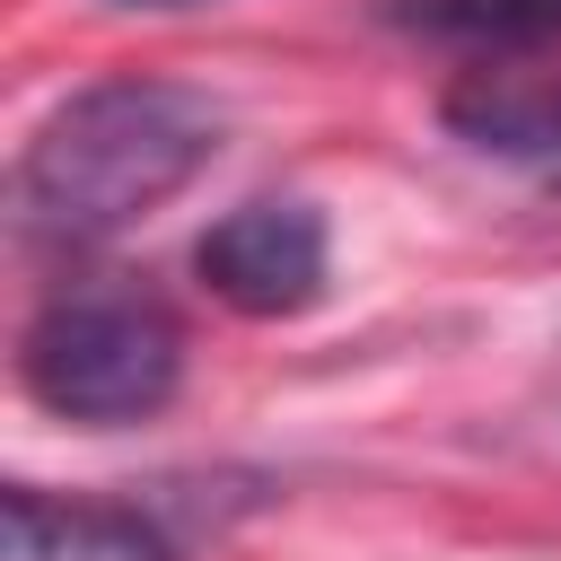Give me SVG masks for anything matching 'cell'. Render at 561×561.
<instances>
[{
	"label": "cell",
	"mask_w": 561,
	"mask_h": 561,
	"mask_svg": "<svg viewBox=\"0 0 561 561\" xmlns=\"http://www.w3.org/2000/svg\"><path fill=\"white\" fill-rule=\"evenodd\" d=\"M219 105L184 79H96L35 123L9 175L26 245H105L219 158Z\"/></svg>",
	"instance_id": "cell-1"
},
{
	"label": "cell",
	"mask_w": 561,
	"mask_h": 561,
	"mask_svg": "<svg viewBox=\"0 0 561 561\" xmlns=\"http://www.w3.org/2000/svg\"><path fill=\"white\" fill-rule=\"evenodd\" d=\"M0 561H175V535L131 500H70V491L9 482Z\"/></svg>",
	"instance_id": "cell-4"
},
{
	"label": "cell",
	"mask_w": 561,
	"mask_h": 561,
	"mask_svg": "<svg viewBox=\"0 0 561 561\" xmlns=\"http://www.w3.org/2000/svg\"><path fill=\"white\" fill-rule=\"evenodd\" d=\"M193 272L237 316H298L324 298V219L307 202H237L193 245Z\"/></svg>",
	"instance_id": "cell-3"
},
{
	"label": "cell",
	"mask_w": 561,
	"mask_h": 561,
	"mask_svg": "<svg viewBox=\"0 0 561 561\" xmlns=\"http://www.w3.org/2000/svg\"><path fill=\"white\" fill-rule=\"evenodd\" d=\"M447 131L491 158V167H517L526 184H552L561 193V79H526V70H482L447 96Z\"/></svg>",
	"instance_id": "cell-5"
},
{
	"label": "cell",
	"mask_w": 561,
	"mask_h": 561,
	"mask_svg": "<svg viewBox=\"0 0 561 561\" xmlns=\"http://www.w3.org/2000/svg\"><path fill=\"white\" fill-rule=\"evenodd\" d=\"M403 35L473 53V61H508V53H543L561 44V0H394L386 9Z\"/></svg>",
	"instance_id": "cell-6"
},
{
	"label": "cell",
	"mask_w": 561,
	"mask_h": 561,
	"mask_svg": "<svg viewBox=\"0 0 561 561\" xmlns=\"http://www.w3.org/2000/svg\"><path fill=\"white\" fill-rule=\"evenodd\" d=\"M149 9H175V0H149Z\"/></svg>",
	"instance_id": "cell-7"
},
{
	"label": "cell",
	"mask_w": 561,
	"mask_h": 561,
	"mask_svg": "<svg viewBox=\"0 0 561 561\" xmlns=\"http://www.w3.org/2000/svg\"><path fill=\"white\" fill-rule=\"evenodd\" d=\"M18 386L79 430L149 421L184 386V324L149 289H61L18 333Z\"/></svg>",
	"instance_id": "cell-2"
}]
</instances>
